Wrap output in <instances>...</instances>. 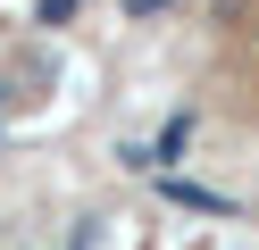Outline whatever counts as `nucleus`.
<instances>
[{
	"label": "nucleus",
	"instance_id": "f257e3e1",
	"mask_svg": "<svg viewBox=\"0 0 259 250\" xmlns=\"http://www.w3.org/2000/svg\"><path fill=\"white\" fill-rule=\"evenodd\" d=\"M159 192H167V200H184V209H209V217H234V200H226V192H201V183H176V175H159Z\"/></svg>",
	"mask_w": 259,
	"mask_h": 250
},
{
	"label": "nucleus",
	"instance_id": "f03ea898",
	"mask_svg": "<svg viewBox=\"0 0 259 250\" xmlns=\"http://www.w3.org/2000/svg\"><path fill=\"white\" fill-rule=\"evenodd\" d=\"M75 9H84V0H42L34 17H42V25H59V17H75Z\"/></svg>",
	"mask_w": 259,
	"mask_h": 250
},
{
	"label": "nucleus",
	"instance_id": "7ed1b4c3",
	"mask_svg": "<svg viewBox=\"0 0 259 250\" xmlns=\"http://www.w3.org/2000/svg\"><path fill=\"white\" fill-rule=\"evenodd\" d=\"M176 9V0H125V17H134V25H142V17H167Z\"/></svg>",
	"mask_w": 259,
	"mask_h": 250
}]
</instances>
